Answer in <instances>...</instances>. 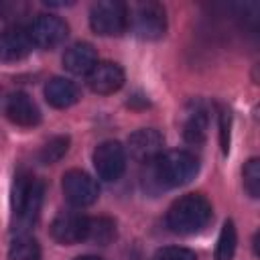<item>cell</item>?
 Segmentation results:
<instances>
[{
  "mask_svg": "<svg viewBox=\"0 0 260 260\" xmlns=\"http://www.w3.org/2000/svg\"><path fill=\"white\" fill-rule=\"evenodd\" d=\"M209 219H211V203L199 193L183 195L167 211L169 230L181 236H191L201 232L209 223Z\"/></svg>",
  "mask_w": 260,
  "mask_h": 260,
  "instance_id": "cell-1",
  "label": "cell"
},
{
  "mask_svg": "<svg viewBox=\"0 0 260 260\" xmlns=\"http://www.w3.org/2000/svg\"><path fill=\"white\" fill-rule=\"evenodd\" d=\"M43 183L32 175H18L12 193V209H14V225L20 232L32 228L39 219V211L43 205Z\"/></svg>",
  "mask_w": 260,
  "mask_h": 260,
  "instance_id": "cell-2",
  "label": "cell"
},
{
  "mask_svg": "<svg viewBox=\"0 0 260 260\" xmlns=\"http://www.w3.org/2000/svg\"><path fill=\"white\" fill-rule=\"evenodd\" d=\"M152 165H154V177L165 187H181L189 183L199 169V160L195 158V154L187 150L162 152Z\"/></svg>",
  "mask_w": 260,
  "mask_h": 260,
  "instance_id": "cell-3",
  "label": "cell"
},
{
  "mask_svg": "<svg viewBox=\"0 0 260 260\" xmlns=\"http://www.w3.org/2000/svg\"><path fill=\"white\" fill-rule=\"evenodd\" d=\"M128 26L136 37L144 41H156L167 30L165 8L156 2L136 4L132 10H128Z\"/></svg>",
  "mask_w": 260,
  "mask_h": 260,
  "instance_id": "cell-4",
  "label": "cell"
},
{
  "mask_svg": "<svg viewBox=\"0 0 260 260\" xmlns=\"http://www.w3.org/2000/svg\"><path fill=\"white\" fill-rule=\"evenodd\" d=\"M89 24L102 37L120 35L128 26V6L116 0L95 2L89 12Z\"/></svg>",
  "mask_w": 260,
  "mask_h": 260,
  "instance_id": "cell-5",
  "label": "cell"
},
{
  "mask_svg": "<svg viewBox=\"0 0 260 260\" xmlns=\"http://www.w3.org/2000/svg\"><path fill=\"white\" fill-rule=\"evenodd\" d=\"M93 167L100 179L118 181L126 169V150L116 140H104L93 150Z\"/></svg>",
  "mask_w": 260,
  "mask_h": 260,
  "instance_id": "cell-6",
  "label": "cell"
},
{
  "mask_svg": "<svg viewBox=\"0 0 260 260\" xmlns=\"http://www.w3.org/2000/svg\"><path fill=\"white\" fill-rule=\"evenodd\" d=\"M63 193H65V199L75 205V207H87L91 205L98 195H100V187L95 183V179H91L87 173L83 171H67L63 175Z\"/></svg>",
  "mask_w": 260,
  "mask_h": 260,
  "instance_id": "cell-7",
  "label": "cell"
},
{
  "mask_svg": "<svg viewBox=\"0 0 260 260\" xmlns=\"http://www.w3.org/2000/svg\"><path fill=\"white\" fill-rule=\"evenodd\" d=\"M28 35L35 47L55 49L67 39V24L55 14H41L28 26Z\"/></svg>",
  "mask_w": 260,
  "mask_h": 260,
  "instance_id": "cell-8",
  "label": "cell"
},
{
  "mask_svg": "<svg viewBox=\"0 0 260 260\" xmlns=\"http://www.w3.org/2000/svg\"><path fill=\"white\" fill-rule=\"evenodd\" d=\"M162 136L154 128H140L128 138V152L136 162H154L162 154Z\"/></svg>",
  "mask_w": 260,
  "mask_h": 260,
  "instance_id": "cell-9",
  "label": "cell"
},
{
  "mask_svg": "<svg viewBox=\"0 0 260 260\" xmlns=\"http://www.w3.org/2000/svg\"><path fill=\"white\" fill-rule=\"evenodd\" d=\"M87 217L77 211H61L51 223V236L59 244H77L85 242Z\"/></svg>",
  "mask_w": 260,
  "mask_h": 260,
  "instance_id": "cell-10",
  "label": "cell"
},
{
  "mask_svg": "<svg viewBox=\"0 0 260 260\" xmlns=\"http://www.w3.org/2000/svg\"><path fill=\"white\" fill-rule=\"evenodd\" d=\"M87 85L91 87V91L102 95L114 93L124 85V71L118 63L98 61L93 69L87 73Z\"/></svg>",
  "mask_w": 260,
  "mask_h": 260,
  "instance_id": "cell-11",
  "label": "cell"
},
{
  "mask_svg": "<svg viewBox=\"0 0 260 260\" xmlns=\"http://www.w3.org/2000/svg\"><path fill=\"white\" fill-rule=\"evenodd\" d=\"M32 41L28 35V28L22 26H10L0 35V61L12 63L24 59L32 51Z\"/></svg>",
  "mask_w": 260,
  "mask_h": 260,
  "instance_id": "cell-12",
  "label": "cell"
},
{
  "mask_svg": "<svg viewBox=\"0 0 260 260\" xmlns=\"http://www.w3.org/2000/svg\"><path fill=\"white\" fill-rule=\"evenodd\" d=\"M6 116L18 124V126H35L41 122V112L37 108V104L32 102V98L24 91H16V93H10L8 95V102H6V108H4Z\"/></svg>",
  "mask_w": 260,
  "mask_h": 260,
  "instance_id": "cell-13",
  "label": "cell"
},
{
  "mask_svg": "<svg viewBox=\"0 0 260 260\" xmlns=\"http://www.w3.org/2000/svg\"><path fill=\"white\" fill-rule=\"evenodd\" d=\"M98 63V53L89 43H75L63 53V67L73 75H87Z\"/></svg>",
  "mask_w": 260,
  "mask_h": 260,
  "instance_id": "cell-14",
  "label": "cell"
},
{
  "mask_svg": "<svg viewBox=\"0 0 260 260\" xmlns=\"http://www.w3.org/2000/svg\"><path fill=\"white\" fill-rule=\"evenodd\" d=\"M45 98L53 108L63 110V108H69L77 102L79 91H77V85L73 81H69L65 77H53L45 85Z\"/></svg>",
  "mask_w": 260,
  "mask_h": 260,
  "instance_id": "cell-15",
  "label": "cell"
},
{
  "mask_svg": "<svg viewBox=\"0 0 260 260\" xmlns=\"http://www.w3.org/2000/svg\"><path fill=\"white\" fill-rule=\"evenodd\" d=\"M207 126H209V118L207 112L203 108H197L195 112L189 114L185 126H183V136L187 142L191 144H201L207 136Z\"/></svg>",
  "mask_w": 260,
  "mask_h": 260,
  "instance_id": "cell-16",
  "label": "cell"
},
{
  "mask_svg": "<svg viewBox=\"0 0 260 260\" xmlns=\"http://www.w3.org/2000/svg\"><path fill=\"white\" fill-rule=\"evenodd\" d=\"M116 236V223L110 217H87V234L85 240L95 244H110Z\"/></svg>",
  "mask_w": 260,
  "mask_h": 260,
  "instance_id": "cell-17",
  "label": "cell"
},
{
  "mask_svg": "<svg viewBox=\"0 0 260 260\" xmlns=\"http://www.w3.org/2000/svg\"><path fill=\"white\" fill-rule=\"evenodd\" d=\"M8 260H41V246L30 236H18L8 250Z\"/></svg>",
  "mask_w": 260,
  "mask_h": 260,
  "instance_id": "cell-18",
  "label": "cell"
},
{
  "mask_svg": "<svg viewBox=\"0 0 260 260\" xmlns=\"http://www.w3.org/2000/svg\"><path fill=\"white\" fill-rule=\"evenodd\" d=\"M236 244H238V234L236 225L232 219H228L219 232L217 238V250H215V260H234L236 254Z\"/></svg>",
  "mask_w": 260,
  "mask_h": 260,
  "instance_id": "cell-19",
  "label": "cell"
},
{
  "mask_svg": "<svg viewBox=\"0 0 260 260\" xmlns=\"http://www.w3.org/2000/svg\"><path fill=\"white\" fill-rule=\"evenodd\" d=\"M67 148H69V138H67V136H55V138H51V140L41 148L39 158H41V162H45V165L57 162V160H61V156L67 152Z\"/></svg>",
  "mask_w": 260,
  "mask_h": 260,
  "instance_id": "cell-20",
  "label": "cell"
},
{
  "mask_svg": "<svg viewBox=\"0 0 260 260\" xmlns=\"http://www.w3.org/2000/svg\"><path fill=\"white\" fill-rule=\"evenodd\" d=\"M244 187L252 197L260 195V160L250 158L244 167Z\"/></svg>",
  "mask_w": 260,
  "mask_h": 260,
  "instance_id": "cell-21",
  "label": "cell"
},
{
  "mask_svg": "<svg viewBox=\"0 0 260 260\" xmlns=\"http://www.w3.org/2000/svg\"><path fill=\"white\" fill-rule=\"evenodd\" d=\"M154 260H197L195 252L181 246H167L154 254Z\"/></svg>",
  "mask_w": 260,
  "mask_h": 260,
  "instance_id": "cell-22",
  "label": "cell"
},
{
  "mask_svg": "<svg viewBox=\"0 0 260 260\" xmlns=\"http://www.w3.org/2000/svg\"><path fill=\"white\" fill-rule=\"evenodd\" d=\"M8 95H10V93H6V91H4L2 87H0V110H4V108H6V102H8Z\"/></svg>",
  "mask_w": 260,
  "mask_h": 260,
  "instance_id": "cell-23",
  "label": "cell"
},
{
  "mask_svg": "<svg viewBox=\"0 0 260 260\" xmlns=\"http://www.w3.org/2000/svg\"><path fill=\"white\" fill-rule=\"evenodd\" d=\"M73 260H102V258L91 256V254H85V256H77V258H73Z\"/></svg>",
  "mask_w": 260,
  "mask_h": 260,
  "instance_id": "cell-24",
  "label": "cell"
}]
</instances>
